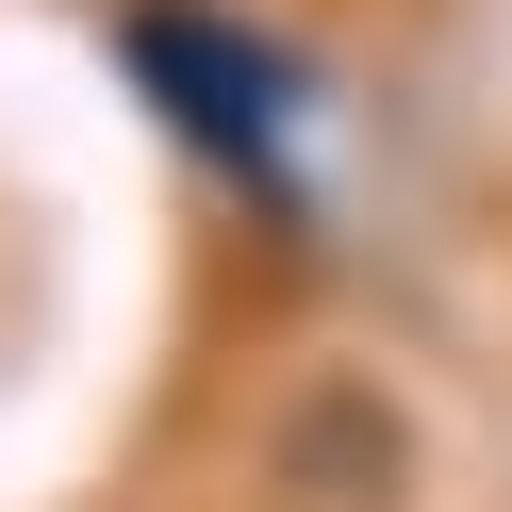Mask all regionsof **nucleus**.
Here are the masks:
<instances>
[{"instance_id": "f257e3e1", "label": "nucleus", "mask_w": 512, "mask_h": 512, "mask_svg": "<svg viewBox=\"0 0 512 512\" xmlns=\"http://www.w3.org/2000/svg\"><path fill=\"white\" fill-rule=\"evenodd\" d=\"M133 67L166 83V116H182L199 149H232V166H265V149H281V67H265L248 34H215V17L149 0V17H133Z\"/></svg>"}]
</instances>
